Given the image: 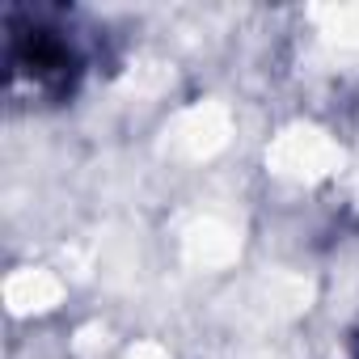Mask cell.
Masks as SVG:
<instances>
[{
	"instance_id": "obj_1",
	"label": "cell",
	"mask_w": 359,
	"mask_h": 359,
	"mask_svg": "<svg viewBox=\"0 0 359 359\" xmlns=\"http://www.w3.org/2000/svg\"><path fill=\"white\" fill-rule=\"evenodd\" d=\"M114 64L118 34H110V26L93 13L51 0L0 5V72L13 110H64Z\"/></svg>"
},
{
	"instance_id": "obj_2",
	"label": "cell",
	"mask_w": 359,
	"mask_h": 359,
	"mask_svg": "<svg viewBox=\"0 0 359 359\" xmlns=\"http://www.w3.org/2000/svg\"><path fill=\"white\" fill-rule=\"evenodd\" d=\"M346 359H359V330H351L346 338Z\"/></svg>"
}]
</instances>
